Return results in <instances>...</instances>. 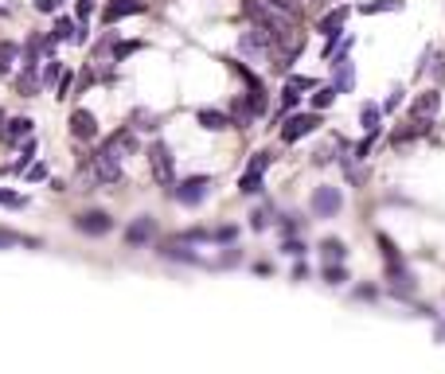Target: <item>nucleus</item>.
Here are the masks:
<instances>
[{
  "label": "nucleus",
  "instance_id": "f257e3e1",
  "mask_svg": "<svg viewBox=\"0 0 445 374\" xmlns=\"http://www.w3.org/2000/svg\"><path fill=\"white\" fill-rule=\"evenodd\" d=\"M149 168H152V180L160 187H176V156L164 141H152L149 144Z\"/></svg>",
  "mask_w": 445,
  "mask_h": 374
},
{
  "label": "nucleus",
  "instance_id": "f03ea898",
  "mask_svg": "<svg viewBox=\"0 0 445 374\" xmlns=\"http://www.w3.org/2000/svg\"><path fill=\"white\" fill-rule=\"evenodd\" d=\"M90 175H94V183H121V160L118 156H109L106 149H98L90 156Z\"/></svg>",
  "mask_w": 445,
  "mask_h": 374
},
{
  "label": "nucleus",
  "instance_id": "7ed1b4c3",
  "mask_svg": "<svg viewBox=\"0 0 445 374\" xmlns=\"http://www.w3.org/2000/svg\"><path fill=\"white\" fill-rule=\"evenodd\" d=\"M317 129H320V113H289V121L281 125V141L293 144V141H301V137L317 133Z\"/></svg>",
  "mask_w": 445,
  "mask_h": 374
},
{
  "label": "nucleus",
  "instance_id": "20e7f679",
  "mask_svg": "<svg viewBox=\"0 0 445 374\" xmlns=\"http://www.w3.org/2000/svg\"><path fill=\"white\" fill-rule=\"evenodd\" d=\"M102 149L109 152V156H118V160H126V156H133L137 149H141V141H137V133H133V125L129 129H118V133H109L106 141H102Z\"/></svg>",
  "mask_w": 445,
  "mask_h": 374
},
{
  "label": "nucleus",
  "instance_id": "39448f33",
  "mask_svg": "<svg viewBox=\"0 0 445 374\" xmlns=\"http://www.w3.org/2000/svg\"><path fill=\"white\" fill-rule=\"evenodd\" d=\"M340 207H344V195H340V187H317V192H312V211H317L320 218L340 215Z\"/></svg>",
  "mask_w": 445,
  "mask_h": 374
},
{
  "label": "nucleus",
  "instance_id": "423d86ee",
  "mask_svg": "<svg viewBox=\"0 0 445 374\" xmlns=\"http://www.w3.org/2000/svg\"><path fill=\"white\" fill-rule=\"evenodd\" d=\"M207 187H211V175H192V180H184L180 187H172V192H176V199L184 203V207H195V203H203Z\"/></svg>",
  "mask_w": 445,
  "mask_h": 374
},
{
  "label": "nucleus",
  "instance_id": "0eeeda50",
  "mask_svg": "<svg viewBox=\"0 0 445 374\" xmlns=\"http://www.w3.org/2000/svg\"><path fill=\"white\" fill-rule=\"evenodd\" d=\"M75 226L83 234H90V238H98V234H109V230H114V218H109L106 211H86V215L75 218Z\"/></svg>",
  "mask_w": 445,
  "mask_h": 374
},
{
  "label": "nucleus",
  "instance_id": "6e6552de",
  "mask_svg": "<svg viewBox=\"0 0 445 374\" xmlns=\"http://www.w3.org/2000/svg\"><path fill=\"white\" fill-rule=\"evenodd\" d=\"M67 125H71V137H78V141H94L98 137V117L90 109H75Z\"/></svg>",
  "mask_w": 445,
  "mask_h": 374
},
{
  "label": "nucleus",
  "instance_id": "1a4fd4ad",
  "mask_svg": "<svg viewBox=\"0 0 445 374\" xmlns=\"http://www.w3.org/2000/svg\"><path fill=\"white\" fill-rule=\"evenodd\" d=\"M348 16H352V8L344 4V8H332L324 20H320V32H324V39H328V51L336 47V39H340V27L348 24Z\"/></svg>",
  "mask_w": 445,
  "mask_h": 374
},
{
  "label": "nucleus",
  "instance_id": "9d476101",
  "mask_svg": "<svg viewBox=\"0 0 445 374\" xmlns=\"http://www.w3.org/2000/svg\"><path fill=\"white\" fill-rule=\"evenodd\" d=\"M437 109H441V94H437V90L414 94V101H410V117H437Z\"/></svg>",
  "mask_w": 445,
  "mask_h": 374
},
{
  "label": "nucleus",
  "instance_id": "9b49d317",
  "mask_svg": "<svg viewBox=\"0 0 445 374\" xmlns=\"http://www.w3.org/2000/svg\"><path fill=\"white\" fill-rule=\"evenodd\" d=\"M238 47H243V55H269V39L266 32H258V27H250V32H243V39H238Z\"/></svg>",
  "mask_w": 445,
  "mask_h": 374
},
{
  "label": "nucleus",
  "instance_id": "f8f14e48",
  "mask_svg": "<svg viewBox=\"0 0 445 374\" xmlns=\"http://www.w3.org/2000/svg\"><path fill=\"white\" fill-rule=\"evenodd\" d=\"M137 12H145V0H109L106 4V20L109 24L121 20V16H137Z\"/></svg>",
  "mask_w": 445,
  "mask_h": 374
},
{
  "label": "nucleus",
  "instance_id": "ddd939ff",
  "mask_svg": "<svg viewBox=\"0 0 445 374\" xmlns=\"http://www.w3.org/2000/svg\"><path fill=\"white\" fill-rule=\"evenodd\" d=\"M39 86H43L39 67H24V70L16 75V90L24 94V98H35V94H39Z\"/></svg>",
  "mask_w": 445,
  "mask_h": 374
},
{
  "label": "nucleus",
  "instance_id": "4468645a",
  "mask_svg": "<svg viewBox=\"0 0 445 374\" xmlns=\"http://www.w3.org/2000/svg\"><path fill=\"white\" fill-rule=\"evenodd\" d=\"M4 141L8 144H16V141H24V137H32V117H12V121H4Z\"/></svg>",
  "mask_w": 445,
  "mask_h": 374
},
{
  "label": "nucleus",
  "instance_id": "2eb2a0df",
  "mask_svg": "<svg viewBox=\"0 0 445 374\" xmlns=\"http://www.w3.org/2000/svg\"><path fill=\"white\" fill-rule=\"evenodd\" d=\"M152 234H157V223H152V218H137V223L126 230V242H129V246H145Z\"/></svg>",
  "mask_w": 445,
  "mask_h": 374
},
{
  "label": "nucleus",
  "instance_id": "dca6fc26",
  "mask_svg": "<svg viewBox=\"0 0 445 374\" xmlns=\"http://www.w3.org/2000/svg\"><path fill=\"white\" fill-rule=\"evenodd\" d=\"M200 125L203 129H211V133H219V129H227L231 125V117L219 113V109H200Z\"/></svg>",
  "mask_w": 445,
  "mask_h": 374
},
{
  "label": "nucleus",
  "instance_id": "f3484780",
  "mask_svg": "<svg viewBox=\"0 0 445 374\" xmlns=\"http://www.w3.org/2000/svg\"><path fill=\"white\" fill-rule=\"evenodd\" d=\"M320 254H324L328 266H336V261H344V242H340V238H328L324 246H320Z\"/></svg>",
  "mask_w": 445,
  "mask_h": 374
},
{
  "label": "nucleus",
  "instance_id": "a211bd4d",
  "mask_svg": "<svg viewBox=\"0 0 445 374\" xmlns=\"http://www.w3.org/2000/svg\"><path fill=\"white\" fill-rule=\"evenodd\" d=\"M254 117H258V109H254L250 101H235V125L238 129H250Z\"/></svg>",
  "mask_w": 445,
  "mask_h": 374
},
{
  "label": "nucleus",
  "instance_id": "6ab92c4d",
  "mask_svg": "<svg viewBox=\"0 0 445 374\" xmlns=\"http://www.w3.org/2000/svg\"><path fill=\"white\" fill-rule=\"evenodd\" d=\"M75 32H78V27H75V20H71V16H59V20H55V27H51L55 43H59V39H75Z\"/></svg>",
  "mask_w": 445,
  "mask_h": 374
},
{
  "label": "nucleus",
  "instance_id": "aec40b11",
  "mask_svg": "<svg viewBox=\"0 0 445 374\" xmlns=\"http://www.w3.org/2000/svg\"><path fill=\"white\" fill-rule=\"evenodd\" d=\"M403 8V0H371V4H363V16H375V12H398Z\"/></svg>",
  "mask_w": 445,
  "mask_h": 374
},
{
  "label": "nucleus",
  "instance_id": "412c9836",
  "mask_svg": "<svg viewBox=\"0 0 445 374\" xmlns=\"http://www.w3.org/2000/svg\"><path fill=\"white\" fill-rule=\"evenodd\" d=\"M16 55H20V51H16V43H8V39L0 43V75H8V70H12Z\"/></svg>",
  "mask_w": 445,
  "mask_h": 374
},
{
  "label": "nucleus",
  "instance_id": "4be33fe9",
  "mask_svg": "<svg viewBox=\"0 0 445 374\" xmlns=\"http://www.w3.org/2000/svg\"><path fill=\"white\" fill-rule=\"evenodd\" d=\"M332 98H336V86H317V94H312V109H328L332 106Z\"/></svg>",
  "mask_w": 445,
  "mask_h": 374
},
{
  "label": "nucleus",
  "instance_id": "5701e85b",
  "mask_svg": "<svg viewBox=\"0 0 445 374\" xmlns=\"http://www.w3.org/2000/svg\"><path fill=\"white\" fill-rule=\"evenodd\" d=\"M238 192H243V195H254V192H262V172H250V168H246L243 183H238Z\"/></svg>",
  "mask_w": 445,
  "mask_h": 374
},
{
  "label": "nucleus",
  "instance_id": "b1692460",
  "mask_svg": "<svg viewBox=\"0 0 445 374\" xmlns=\"http://www.w3.org/2000/svg\"><path fill=\"white\" fill-rule=\"evenodd\" d=\"M418 129H414V125H406V129H395V133H391V144H395V149H398V144H410V141H418Z\"/></svg>",
  "mask_w": 445,
  "mask_h": 374
},
{
  "label": "nucleus",
  "instance_id": "393cba45",
  "mask_svg": "<svg viewBox=\"0 0 445 374\" xmlns=\"http://www.w3.org/2000/svg\"><path fill=\"white\" fill-rule=\"evenodd\" d=\"M379 117H383V109L367 101V106H363V125H367V133H379Z\"/></svg>",
  "mask_w": 445,
  "mask_h": 374
},
{
  "label": "nucleus",
  "instance_id": "a878e982",
  "mask_svg": "<svg viewBox=\"0 0 445 374\" xmlns=\"http://www.w3.org/2000/svg\"><path fill=\"white\" fill-rule=\"evenodd\" d=\"M379 249H383V258H386V266H391V261H403V254H398V246L391 238H386V234H379Z\"/></svg>",
  "mask_w": 445,
  "mask_h": 374
},
{
  "label": "nucleus",
  "instance_id": "bb28decb",
  "mask_svg": "<svg viewBox=\"0 0 445 374\" xmlns=\"http://www.w3.org/2000/svg\"><path fill=\"white\" fill-rule=\"evenodd\" d=\"M59 75H63V63L59 58H47V67H43V86H51V82H59Z\"/></svg>",
  "mask_w": 445,
  "mask_h": 374
},
{
  "label": "nucleus",
  "instance_id": "cd10ccee",
  "mask_svg": "<svg viewBox=\"0 0 445 374\" xmlns=\"http://www.w3.org/2000/svg\"><path fill=\"white\" fill-rule=\"evenodd\" d=\"M160 254H169V258H176V261H200V258H195V254H188L184 246H164V249H160Z\"/></svg>",
  "mask_w": 445,
  "mask_h": 374
},
{
  "label": "nucleus",
  "instance_id": "c85d7f7f",
  "mask_svg": "<svg viewBox=\"0 0 445 374\" xmlns=\"http://www.w3.org/2000/svg\"><path fill=\"white\" fill-rule=\"evenodd\" d=\"M266 4H274V8H281V12H289V16H301V4H297V0H266Z\"/></svg>",
  "mask_w": 445,
  "mask_h": 374
},
{
  "label": "nucleus",
  "instance_id": "c756f323",
  "mask_svg": "<svg viewBox=\"0 0 445 374\" xmlns=\"http://www.w3.org/2000/svg\"><path fill=\"white\" fill-rule=\"evenodd\" d=\"M324 277H328V285H344V281H348V273L340 269V261H336V266H328Z\"/></svg>",
  "mask_w": 445,
  "mask_h": 374
},
{
  "label": "nucleus",
  "instance_id": "7c9ffc66",
  "mask_svg": "<svg viewBox=\"0 0 445 374\" xmlns=\"http://www.w3.org/2000/svg\"><path fill=\"white\" fill-rule=\"evenodd\" d=\"M344 175H348L352 183H363V180H367V168H355L352 160H348V164H344Z\"/></svg>",
  "mask_w": 445,
  "mask_h": 374
},
{
  "label": "nucleus",
  "instance_id": "2f4dec72",
  "mask_svg": "<svg viewBox=\"0 0 445 374\" xmlns=\"http://www.w3.org/2000/svg\"><path fill=\"white\" fill-rule=\"evenodd\" d=\"M269 168V152H254V160H250V172H266Z\"/></svg>",
  "mask_w": 445,
  "mask_h": 374
},
{
  "label": "nucleus",
  "instance_id": "473e14b6",
  "mask_svg": "<svg viewBox=\"0 0 445 374\" xmlns=\"http://www.w3.org/2000/svg\"><path fill=\"white\" fill-rule=\"evenodd\" d=\"M71 86H75V75H67V70H63V75H59V98H67Z\"/></svg>",
  "mask_w": 445,
  "mask_h": 374
},
{
  "label": "nucleus",
  "instance_id": "72a5a7b5",
  "mask_svg": "<svg viewBox=\"0 0 445 374\" xmlns=\"http://www.w3.org/2000/svg\"><path fill=\"white\" fill-rule=\"evenodd\" d=\"M63 0H35V12H59Z\"/></svg>",
  "mask_w": 445,
  "mask_h": 374
},
{
  "label": "nucleus",
  "instance_id": "f704fd0d",
  "mask_svg": "<svg viewBox=\"0 0 445 374\" xmlns=\"http://www.w3.org/2000/svg\"><path fill=\"white\" fill-rule=\"evenodd\" d=\"M266 226H269V218L262 215V211H254L250 215V230H266Z\"/></svg>",
  "mask_w": 445,
  "mask_h": 374
},
{
  "label": "nucleus",
  "instance_id": "c9c22d12",
  "mask_svg": "<svg viewBox=\"0 0 445 374\" xmlns=\"http://www.w3.org/2000/svg\"><path fill=\"white\" fill-rule=\"evenodd\" d=\"M211 238H215V242H231V238H235V226H219Z\"/></svg>",
  "mask_w": 445,
  "mask_h": 374
},
{
  "label": "nucleus",
  "instance_id": "e433bc0d",
  "mask_svg": "<svg viewBox=\"0 0 445 374\" xmlns=\"http://www.w3.org/2000/svg\"><path fill=\"white\" fill-rule=\"evenodd\" d=\"M289 86H293V90H317L312 78H289Z\"/></svg>",
  "mask_w": 445,
  "mask_h": 374
},
{
  "label": "nucleus",
  "instance_id": "4c0bfd02",
  "mask_svg": "<svg viewBox=\"0 0 445 374\" xmlns=\"http://www.w3.org/2000/svg\"><path fill=\"white\" fill-rule=\"evenodd\" d=\"M0 203H8V207H24V195H12V192H0Z\"/></svg>",
  "mask_w": 445,
  "mask_h": 374
},
{
  "label": "nucleus",
  "instance_id": "58836bf2",
  "mask_svg": "<svg viewBox=\"0 0 445 374\" xmlns=\"http://www.w3.org/2000/svg\"><path fill=\"white\" fill-rule=\"evenodd\" d=\"M16 242H28V238H20V234H12V230H0V246H16Z\"/></svg>",
  "mask_w": 445,
  "mask_h": 374
},
{
  "label": "nucleus",
  "instance_id": "ea45409f",
  "mask_svg": "<svg viewBox=\"0 0 445 374\" xmlns=\"http://www.w3.org/2000/svg\"><path fill=\"white\" fill-rule=\"evenodd\" d=\"M133 51H141V43H118V58L133 55Z\"/></svg>",
  "mask_w": 445,
  "mask_h": 374
},
{
  "label": "nucleus",
  "instance_id": "a19ab883",
  "mask_svg": "<svg viewBox=\"0 0 445 374\" xmlns=\"http://www.w3.org/2000/svg\"><path fill=\"white\" fill-rule=\"evenodd\" d=\"M434 75H437V82H445V55H437V63H434Z\"/></svg>",
  "mask_w": 445,
  "mask_h": 374
},
{
  "label": "nucleus",
  "instance_id": "79ce46f5",
  "mask_svg": "<svg viewBox=\"0 0 445 374\" xmlns=\"http://www.w3.org/2000/svg\"><path fill=\"white\" fill-rule=\"evenodd\" d=\"M43 175H47V168H43V164H35V168H28V180H43Z\"/></svg>",
  "mask_w": 445,
  "mask_h": 374
},
{
  "label": "nucleus",
  "instance_id": "37998d69",
  "mask_svg": "<svg viewBox=\"0 0 445 374\" xmlns=\"http://www.w3.org/2000/svg\"><path fill=\"white\" fill-rule=\"evenodd\" d=\"M286 254H293V258H301V254H305V246H301V242H286Z\"/></svg>",
  "mask_w": 445,
  "mask_h": 374
},
{
  "label": "nucleus",
  "instance_id": "c03bdc74",
  "mask_svg": "<svg viewBox=\"0 0 445 374\" xmlns=\"http://www.w3.org/2000/svg\"><path fill=\"white\" fill-rule=\"evenodd\" d=\"M94 12V0H78V16H90Z\"/></svg>",
  "mask_w": 445,
  "mask_h": 374
},
{
  "label": "nucleus",
  "instance_id": "a18cd8bd",
  "mask_svg": "<svg viewBox=\"0 0 445 374\" xmlns=\"http://www.w3.org/2000/svg\"><path fill=\"white\" fill-rule=\"evenodd\" d=\"M4 121H8V117H4V109H0V129H4Z\"/></svg>",
  "mask_w": 445,
  "mask_h": 374
},
{
  "label": "nucleus",
  "instance_id": "49530a36",
  "mask_svg": "<svg viewBox=\"0 0 445 374\" xmlns=\"http://www.w3.org/2000/svg\"><path fill=\"white\" fill-rule=\"evenodd\" d=\"M437 339H445V328H437Z\"/></svg>",
  "mask_w": 445,
  "mask_h": 374
}]
</instances>
